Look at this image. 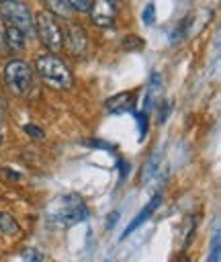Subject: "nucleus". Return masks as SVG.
<instances>
[{
	"label": "nucleus",
	"instance_id": "13",
	"mask_svg": "<svg viewBox=\"0 0 221 262\" xmlns=\"http://www.w3.org/2000/svg\"><path fill=\"white\" fill-rule=\"evenodd\" d=\"M160 151H156L149 160H147V164H145V168H143V182H147V180H151V176L156 174V170H158V162H160Z\"/></svg>",
	"mask_w": 221,
	"mask_h": 262
},
{
	"label": "nucleus",
	"instance_id": "25",
	"mask_svg": "<svg viewBox=\"0 0 221 262\" xmlns=\"http://www.w3.org/2000/svg\"><path fill=\"white\" fill-rule=\"evenodd\" d=\"M0 143H2V135H0Z\"/></svg>",
	"mask_w": 221,
	"mask_h": 262
},
{
	"label": "nucleus",
	"instance_id": "16",
	"mask_svg": "<svg viewBox=\"0 0 221 262\" xmlns=\"http://www.w3.org/2000/svg\"><path fill=\"white\" fill-rule=\"evenodd\" d=\"M141 20H143V25H153V23H156V6H153V2H149V4L143 8Z\"/></svg>",
	"mask_w": 221,
	"mask_h": 262
},
{
	"label": "nucleus",
	"instance_id": "11",
	"mask_svg": "<svg viewBox=\"0 0 221 262\" xmlns=\"http://www.w3.org/2000/svg\"><path fill=\"white\" fill-rule=\"evenodd\" d=\"M18 223L14 221V217L6 211H0V231L6 233V235H16L18 233Z\"/></svg>",
	"mask_w": 221,
	"mask_h": 262
},
{
	"label": "nucleus",
	"instance_id": "21",
	"mask_svg": "<svg viewBox=\"0 0 221 262\" xmlns=\"http://www.w3.org/2000/svg\"><path fill=\"white\" fill-rule=\"evenodd\" d=\"M25 262H41V254L37 250H29L25 252Z\"/></svg>",
	"mask_w": 221,
	"mask_h": 262
},
{
	"label": "nucleus",
	"instance_id": "3",
	"mask_svg": "<svg viewBox=\"0 0 221 262\" xmlns=\"http://www.w3.org/2000/svg\"><path fill=\"white\" fill-rule=\"evenodd\" d=\"M2 18L6 25L16 27L25 37H33L35 35V16L31 12V8L27 4H23L20 0H8L2 4L0 8Z\"/></svg>",
	"mask_w": 221,
	"mask_h": 262
},
{
	"label": "nucleus",
	"instance_id": "1",
	"mask_svg": "<svg viewBox=\"0 0 221 262\" xmlns=\"http://www.w3.org/2000/svg\"><path fill=\"white\" fill-rule=\"evenodd\" d=\"M88 217V207L78 194H61L47 209V223L53 227H72Z\"/></svg>",
	"mask_w": 221,
	"mask_h": 262
},
{
	"label": "nucleus",
	"instance_id": "9",
	"mask_svg": "<svg viewBox=\"0 0 221 262\" xmlns=\"http://www.w3.org/2000/svg\"><path fill=\"white\" fill-rule=\"evenodd\" d=\"M106 111L113 113V115H123V113H129L133 108V98L129 92H121V94H115L106 100Z\"/></svg>",
	"mask_w": 221,
	"mask_h": 262
},
{
	"label": "nucleus",
	"instance_id": "20",
	"mask_svg": "<svg viewBox=\"0 0 221 262\" xmlns=\"http://www.w3.org/2000/svg\"><path fill=\"white\" fill-rule=\"evenodd\" d=\"M25 133L27 135H31V137H37V139H41L45 133L41 131V127H37V125H25Z\"/></svg>",
	"mask_w": 221,
	"mask_h": 262
},
{
	"label": "nucleus",
	"instance_id": "18",
	"mask_svg": "<svg viewBox=\"0 0 221 262\" xmlns=\"http://www.w3.org/2000/svg\"><path fill=\"white\" fill-rule=\"evenodd\" d=\"M137 121H139V139H143V135L147 133V113H139L137 115Z\"/></svg>",
	"mask_w": 221,
	"mask_h": 262
},
{
	"label": "nucleus",
	"instance_id": "24",
	"mask_svg": "<svg viewBox=\"0 0 221 262\" xmlns=\"http://www.w3.org/2000/svg\"><path fill=\"white\" fill-rule=\"evenodd\" d=\"M4 2H8V0H0V4H4Z\"/></svg>",
	"mask_w": 221,
	"mask_h": 262
},
{
	"label": "nucleus",
	"instance_id": "12",
	"mask_svg": "<svg viewBox=\"0 0 221 262\" xmlns=\"http://www.w3.org/2000/svg\"><path fill=\"white\" fill-rule=\"evenodd\" d=\"M219 256H221V233H219V229H215V235H213V242H211V250H209L207 262H219Z\"/></svg>",
	"mask_w": 221,
	"mask_h": 262
},
{
	"label": "nucleus",
	"instance_id": "2",
	"mask_svg": "<svg viewBox=\"0 0 221 262\" xmlns=\"http://www.w3.org/2000/svg\"><path fill=\"white\" fill-rule=\"evenodd\" d=\"M37 72L39 76L51 86V88H57V90H68L74 82V76L70 72V68L65 66L63 59H59L57 55L53 53H45V55H39L37 61Z\"/></svg>",
	"mask_w": 221,
	"mask_h": 262
},
{
	"label": "nucleus",
	"instance_id": "19",
	"mask_svg": "<svg viewBox=\"0 0 221 262\" xmlns=\"http://www.w3.org/2000/svg\"><path fill=\"white\" fill-rule=\"evenodd\" d=\"M186 25H188V18H184L176 29H174V35H172V43H176V39H182L184 31H186Z\"/></svg>",
	"mask_w": 221,
	"mask_h": 262
},
{
	"label": "nucleus",
	"instance_id": "4",
	"mask_svg": "<svg viewBox=\"0 0 221 262\" xmlns=\"http://www.w3.org/2000/svg\"><path fill=\"white\" fill-rule=\"evenodd\" d=\"M35 33L39 35L41 43L51 53L61 51V47H63V33H61V29H59V25H57V20L53 18L51 12L43 10V12H39L35 16Z\"/></svg>",
	"mask_w": 221,
	"mask_h": 262
},
{
	"label": "nucleus",
	"instance_id": "7",
	"mask_svg": "<svg viewBox=\"0 0 221 262\" xmlns=\"http://www.w3.org/2000/svg\"><path fill=\"white\" fill-rule=\"evenodd\" d=\"M63 43L65 47L70 49V53L74 55H80L86 51L88 47V39H86V33L80 25H74V23H68L65 25V37H63Z\"/></svg>",
	"mask_w": 221,
	"mask_h": 262
},
{
	"label": "nucleus",
	"instance_id": "23",
	"mask_svg": "<svg viewBox=\"0 0 221 262\" xmlns=\"http://www.w3.org/2000/svg\"><path fill=\"white\" fill-rule=\"evenodd\" d=\"M174 262H188V256H180V258H176Z\"/></svg>",
	"mask_w": 221,
	"mask_h": 262
},
{
	"label": "nucleus",
	"instance_id": "8",
	"mask_svg": "<svg viewBox=\"0 0 221 262\" xmlns=\"http://www.w3.org/2000/svg\"><path fill=\"white\" fill-rule=\"evenodd\" d=\"M160 205H162V196H160V194H153V196H151V201H149V203H147V205H145V207L139 211V215H137V217H135V219H133V221L127 225V229L121 233V239H125V237H127L129 233H133V231H135L139 225H143V223H145V221L151 217V213H153V211H156Z\"/></svg>",
	"mask_w": 221,
	"mask_h": 262
},
{
	"label": "nucleus",
	"instance_id": "15",
	"mask_svg": "<svg viewBox=\"0 0 221 262\" xmlns=\"http://www.w3.org/2000/svg\"><path fill=\"white\" fill-rule=\"evenodd\" d=\"M141 47H143V41L135 35H129L123 39V49H127V51H139Z\"/></svg>",
	"mask_w": 221,
	"mask_h": 262
},
{
	"label": "nucleus",
	"instance_id": "14",
	"mask_svg": "<svg viewBox=\"0 0 221 262\" xmlns=\"http://www.w3.org/2000/svg\"><path fill=\"white\" fill-rule=\"evenodd\" d=\"M47 4H49V8H51L53 12H57V14H61V16H68V14H70V4H68V0H47Z\"/></svg>",
	"mask_w": 221,
	"mask_h": 262
},
{
	"label": "nucleus",
	"instance_id": "22",
	"mask_svg": "<svg viewBox=\"0 0 221 262\" xmlns=\"http://www.w3.org/2000/svg\"><path fill=\"white\" fill-rule=\"evenodd\" d=\"M117 219H119V213H115V215H110V217H108V225H106V227L110 229V227H113V225L117 223Z\"/></svg>",
	"mask_w": 221,
	"mask_h": 262
},
{
	"label": "nucleus",
	"instance_id": "17",
	"mask_svg": "<svg viewBox=\"0 0 221 262\" xmlns=\"http://www.w3.org/2000/svg\"><path fill=\"white\" fill-rule=\"evenodd\" d=\"M68 4H70V8H76V10H80V12H86V10L90 8L92 0H68Z\"/></svg>",
	"mask_w": 221,
	"mask_h": 262
},
{
	"label": "nucleus",
	"instance_id": "10",
	"mask_svg": "<svg viewBox=\"0 0 221 262\" xmlns=\"http://www.w3.org/2000/svg\"><path fill=\"white\" fill-rule=\"evenodd\" d=\"M4 41H6V47H8L10 51H20V49L25 47L27 37H25L16 27L4 23Z\"/></svg>",
	"mask_w": 221,
	"mask_h": 262
},
{
	"label": "nucleus",
	"instance_id": "5",
	"mask_svg": "<svg viewBox=\"0 0 221 262\" xmlns=\"http://www.w3.org/2000/svg\"><path fill=\"white\" fill-rule=\"evenodd\" d=\"M4 80L8 84V88L18 94V96H25L31 86H33V70L27 61L23 59H12L6 63L4 68Z\"/></svg>",
	"mask_w": 221,
	"mask_h": 262
},
{
	"label": "nucleus",
	"instance_id": "6",
	"mask_svg": "<svg viewBox=\"0 0 221 262\" xmlns=\"http://www.w3.org/2000/svg\"><path fill=\"white\" fill-rule=\"evenodd\" d=\"M88 10H90V18L96 27H110L117 18L115 0H92Z\"/></svg>",
	"mask_w": 221,
	"mask_h": 262
}]
</instances>
